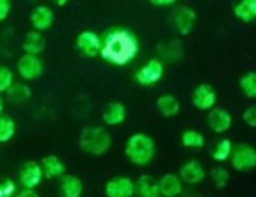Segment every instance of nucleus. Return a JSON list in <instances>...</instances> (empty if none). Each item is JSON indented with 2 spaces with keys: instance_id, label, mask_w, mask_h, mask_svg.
I'll return each instance as SVG.
<instances>
[{
  "instance_id": "obj_20",
  "label": "nucleus",
  "mask_w": 256,
  "mask_h": 197,
  "mask_svg": "<svg viewBox=\"0 0 256 197\" xmlns=\"http://www.w3.org/2000/svg\"><path fill=\"white\" fill-rule=\"evenodd\" d=\"M7 102H10L12 105H24L26 102H30L32 98V89L30 86L23 84V82H14L6 92Z\"/></svg>"
},
{
  "instance_id": "obj_5",
  "label": "nucleus",
  "mask_w": 256,
  "mask_h": 197,
  "mask_svg": "<svg viewBox=\"0 0 256 197\" xmlns=\"http://www.w3.org/2000/svg\"><path fill=\"white\" fill-rule=\"evenodd\" d=\"M232 166L237 171H248L256 168V148L248 143H239L232 150Z\"/></svg>"
},
{
  "instance_id": "obj_36",
  "label": "nucleus",
  "mask_w": 256,
  "mask_h": 197,
  "mask_svg": "<svg viewBox=\"0 0 256 197\" xmlns=\"http://www.w3.org/2000/svg\"><path fill=\"white\" fill-rule=\"evenodd\" d=\"M58 6H60V7H64V6H66V0H60V2H58Z\"/></svg>"
},
{
  "instance_id": "obj_17",
  "label": "nucleus",
  "mask_w": 256,
  "mask_h": 197,
  "mask_svg": "<svg viewBox=\"0 0 256 197\" xmlns=\"http://www.w3.org/2000/svg\"><path fill=\"white\" fill-rule=\"evenodd\" d=\"M40 168H42V173H44V178H61L66 171V166L64 162L60 159L58 156H46L44 159L40 160Z\"/></svg>"
},
{
  "instance_id": "obj_3",
  "label": "nucleus",
  "mask_w": 256,
  "mask_h": 197,
  "mask_svg": "<svg viewBox=\"0 0 256 197\" xmlns=\"http://www.w3.org/2000/svg\"><path fill=\"white\" fill-rule=\"evenodd\" d=\"M78 146L88 156H104L112 146V136L102 126H89L84 128L78 136Z\"/></svg>"
},
{
  "instance_id": "obj_24",
  "label": "nucleus",
  "mask_w": 256,
  "mask_h": 197,
  "mask_svg": "<svg viewBox=\"0 0 256 197\" xmlns=\"http://www.w3.org/2000/svg\"><path fill=\"white\" fill-rule=\"evenodd\" d=\"M182 143L186 148H202L204 146V134L196 130H186L182 134Z\"/></svg>"
},
{
  "instance_id": "obj_2",
  "label": "nucleus",
  "mask_w": 256,
  "mask_h": 197,
  "mask_svg": "<svg viewBox=\"0 0 256 197\" xmlns=\"http://www.w3.org/2000/svg\"><path fill=\"white\" fill-rule=\"evenodd\" d=\"M124 152L131 164H134V166H146V164L152 162L155 157V142L148 134L136 132V134L128 138Z\"/></svg>"
},
{
  "instance_id": "obj_1",
  "label": "nucleus",
  "mask_w": 256,
  "mask_h": 197,
  "mask_svg": "<svg viewBox=\"0 0 256 197\" xmlns=\"http://www.w3.org/2000/svg\"><path fill=\"white\" fill-rule=\"evenodd\" d=\"M140 44L134 34L124 28L110 30L102 38L100 56L114 66H126L138 56Z\"/></svg>"
},
{
  "instance_id": "obj_25",
  "label": "nucleus",
  "mask_w": 256,
  "mask_h": 197,
  "mask_svg": "<svg viewBox=\"0 0 256 197\" xmlns=\"http://www.w3.org/2000/svg\"><path fill=\"white\" fill-rule=\"evenodd\" d=\"M16 134V122L10 117L0 116V143H7Z\"/></svg>"
},
{
  "instance_id": "obj_6",
  "label": "nucleus",
  "mask_w": 256,
  "mask_h": 197,
  "mask_svg": "<svg viewBox=\"0 0 256 197\" xmlns=\"http://www.w3.org/2000/svg\"><path fill=\"white\" fill-rule=\"evenodd\" d=\"M18 75L23 80H37L44 75V62L40 56L23 54L18 60Z\"/></svg>"
},
{
  "instance_id": "obj_16",
  "label": "nucleus",
  "mask_w": 256,
  "mask_h": 197,
  "mask_svg": "<svg viewBox=\"0 0 256 197\" xmlns=\"http://www.w3.org/2000/svg\"><path fill=\"white\" fill-rule=\"evenodd\" d=\"M23 51L24 54L40 56L46 51V38L40 32H28L23 38Z\"/></svg>"
},
{
  "instance_id": "obj_26",
  "label": "nucleus",
  "mask_w": 256,
  "mask_h": 197,
  "mask_svg": "<svg viewBox=\"0 0 256 197\" xmlns=\"http://www.w3.org/2000/svg\"><path fill=\"white\" fill-rule=\"evenodd\" d=\"M240 91L248 96V98H256V72H248L240 77L239 80Z\"/></svg>"
},
{
  "instance_id": "obj_29",
  "label": "nucleus",
  "mask_w": 256,
  "mask_h": 197,
  "mask_svg": "<svg viewBox=\"0 0 256 197\" xmlns=\"http://www.w3.org/2000/svg\"><path fill=\"white\" fill-rule=\"evenodd\" d=\"M211 180L218 188H225L230 180V173L225 168H214V170H211Z\"/></svg>"
},
{
  "instance_id": "obj_23",
  "label": "nucleus",
  "mask_w": 256,
  "mask_h": 197,
  "mask_svg": "<svg viewBox=\"0 0 256 197\" xmlns=\"http://www.w3.org/2000/svg\"><path fill=\"white\" fill-rule=\"evenodd\" d=\"M234 14L244 23H251L256 20V0H240L234 7Z\"/></svg>"
},
{
  "instance_id": "obj_15",
  "label": "nucleus",
  "mask_w": 256,
  "mask_h": 197,
  "mask_svg": "<svg viewBox=\"0 0 256 197\" xmlns=\"http://www.w3.org/2000/svg\"><path fill=\"white\" fill-rule=\"evenodd\" d=\"M103 122L106 126H118L128 117V110L120 102H110L103 110Z\"/></svg>"
},
{
  "instance_id": "obj_10",
  "label": "nucleus",
  "mask_w": 256,
  "mask_h": 197,
  "mask_svg": "<svg viewBox=\"0 0 256 197\" xmlns=\"http://www.w3.org/2000/svg\"><path fill=\"white\" fill-rule=\"evenodd\" d=\"M106 197H132L134 196V182L128 176H114L104 185Z\"/></svg>"
},
{
  "instance_id": "obj_4",
  "label": "nucleus",
  "mask_w": 256,
  "mask_h": 197,
  "mask_svg": "<svg viewBox=\"0 0 256 197\" xmlns=\"http://www.w3.org/2000/svg\"><path fill=\"white\" fill-rule=\"evenodd\" d=\"M44 180V173H42L40 162L37 160H26L23 162V166L20 168V173H18V182L23 188L28 190H35L38 185Z\"/></svg>"
},
{
  "instance_id": "obj_12",
  "label": "nucleus",
  "mask_w": 256,
  "mask_h": 197,
  "mask_svg": "<svg viewBox=\"0 0 256 197\" xmlns=\"http://www.w3.org/2000/svg\"><path fill=\"white\" fill-rule=\"evenodd\" d=\"M192 103L196 105V108L199 110H211L214 108L216 103V92L209 84H200L194 89L192 94Z\"/></svg>"
},
{
  "instance_id": "obj_19",
  "label": "nucleus",
  "mask_w": 256,
  "mask_h": 197,
  "mask_svg": "<svg viewBox=\"0 0 256 197\" xmlns=\"http://www.w3.org/2000/svg\"><path fill=\"white\" fill-rule=\"evenodd\" d=\"M158 192L164 197H176L183 192V185L176 174H164V176L158 180Z\"/></svg>"
},
{
  "instance_id": "obj_35",
  "label": "nucleus",
  "mask_w": 256,
  "mask_h": 197,
  "mask_svg": "<svg viewBox=\"0 0 256 197\" xmlns=\"http://www.w3.org/2000/svg\"><path fill=\"white\" fill-rule=\"evenodd\" d=\"M4 106H6V102H4L2 94H0V116H2V112H4Z\"/></svg>"
},
{
  "instance_id": "obj_28",
  "label": "nucleus",
  "mask_w": 256,
  "mask_h": 197,
  "mask_svg": "<svg viewBox=\"0 0 256 197\" xmlns=\"http://www.w3.org/2000/svg\"><path fill=\"white\" fill-rule=\"evenodd\" d=\"M14 84V74L9 66L0 65V94L7 92V89Z\"/></svg>"
},
{
  "instance_id": "obj_13",
  "label": "nucleus",
  "mask_w": 256,
  "mask_h": 197,
  "mask_svg": "<svg viewBox=\"0 0 256 197\" xmlns=\"http://www.w3.org/2000/svg\"><path fill=\"white\" fill-rule=\"evenodd\" d=\"M178 178L182 180V184L185 182V184H188V185H196V184H200L206 178V171L199 160H188V162H185L180 168Z\"/></svg>"
},
{
  "instance_id": "obj_21",
  "label": "nucleus",
  "mask_w": 256,
  "mask_h": 197,
  "mask_svg": "<svg viewBox=\"0 0 256 197\" xmlns=\"http://www.w3.org/2000/svg\"><path fill=\"white\" fill-rule=\"evenodd\" d=\"M134 192L140 197H158L160 192H158V180H155L154 176H148V174H143L136 180L134 184Z\"/></svg>"
},
{
  "instance_id": "obj_30",
  "label": "nucleus",
  "mask_w": 256,
  "mask_h": 197,
  "mask_svg": "<svg viewBox=\"0 0 256 197\" xmlns=\"http://www.w3.org/2000/svg\"><path fill=\"white\" fill-rule=\"evenodd\" d=\"M16 187H18L16 182L10 180V178L0 180V197H12L18 192Z\"/></svg>"
},
{
  "instance_id": "obj_9",
  "label": "nucleus",
  "mask_w": 256,
  "mask_h": 197,
  "mask_svg": "<svg viewBox=\"0 0 256 197\" xmlns=\"http://www.w3.org/2000/svg\"><path fill=\"white\" fill-rule=\"evenodd\" d=\"M162 75H164V65H162V62H158V60H150L146 65H143L136 72L134 80L138 82L140 86H154L160 80Z\"/></svg>"
},
{
  "instance_id": "obj_22",
  "label": "nucleus",
  "mask_w": 256,
  "mask_h": 197,
  "mask_svg": "<svg viewBox=\"0 0 256 197\" xmlns=\"http://www.w3.org/2000/svg\"><path fill=\"white\" fill-rule=\"evenodd\" d=\"M157 110L162 117L166 119H171V117L178 116L180 112V102L176 96L172 94H162L157 100Z\"/></svg>"
},
{
  "instance_id": "obj_14",
  "label": "nucleus",
  "mask_w": 256,
  "mask_h": 197,
  "mask_svg": "<svg viewBox=\"0 0 256 197\" xmlns=\"http://www.w3.org/2000/svg\"><path fill=\"white\" fill-rule=\"evenodd\" d=\"M208 126L214 132H225L232 126V116L226 108H211L208 116Z\"/></svg>"
},
{
  "instance_id": "obj_27",
  "label": "nucleus",
  "mask_w": 256,
  "mask_h": 197,
  "mask_svg": "<svg viewBox=\"0 0 256 197\" xmlns=\"http://www.w3.org/2000/svg\"><path fill=\"white\" fill-rule=\"evenodd\" d=\"M234 150V145H232V140L225 138L222 140V142H218V145L214 146V150H212V159L218 160V162H223V160H226L230 157V154H232Z\"/></svg>"
},
{
  "instance_id": "obj_34",
  "label": "nucleus",
  "mask_w": 256,
  "mask_h": 197,
  "mask_svg": "<svg viewBox=\"0 0 256 197\" xmlns=\"http://www.w3.org/2000/svg\"><path fill=\"white\" fill-rule=\"evenodd\" d=\"M152 6H157V7H168V6H172V4H176L174 0H152Z\"/></svg>"
},
{
  "instance_id": "obj_7",
  "label": "nucleus",
  "mask_w": 256,
  "mask_h": 197,
  "mask_svg": "<svg viewBox=\"0 0 256 197\" xmlns=\"http://www.w3.org/2000/svg\"><path fill=\"white\" fill-rule=\"evenodd\" d=\"M75 46H77L82 56L96 58V56H100V51H102V37L91 30L80 32L77 35V38H75Z\"/></svg>"
},
{
  "instance_id": "obj_32",
  "label": "nucleus",
  "mask_w": 256,
  "mask_h": 197,
  "mask_svg": "<svg viewBox=\"0 0 256 197\" xmlns=\"http://www.w3.org/2000/svg\"><path fill=\"white\" fill-rule=\"evenodd\" d=\"M10 14V2L9 0H0V23L7 20Z\"/></svg>"
},
{
  "instance_id": "obj_33",
  "label": "nucleus",
  "mask_w": 256,
  "mask_h": 197,
  "mask_svg": "<svg viewBox=\"0 0 256 197\" xmlns=\"http://www.w3.org/2000/svg\"><path fill=\"white\" fill-rule=\"evenodd\" d=\"M12 197H38V194L35 190H28V188H21L18 190Z\"/></svg>"
},
{
  "instance_id": "obj_11",
  "label": "nucleus",
  "mask_w": 256,
  "mask_h": 197,
  "mask_svg": "<svg viewBox=\"0 0 256 197\" xmlns=\"http://www.w3.org/2000/svg\"><path fill=\"white\" fill-rule=\"evenodd\" d=\"M30 23H32V26H34L35 32H40V34H42V32L49 30V28L52 26V23H54L52 9H51V7H48V6L35 7V9L32 10V14H30Z\"/></svg>"
},
{
  "instance_id": "obj_18",
  "label": "nucleus",
  "mask_w": 256,
  "mask_h": 197,
  "mask_svg": "<svg viewBox=\"0 0 256 197\" xmlns=\"http://www.w3.org/2000/svg\"><path fill=\"white\" fill-rule=\"evenodd\" d=\"M60 192L63 197H80L82 192H84V184L75 174L64 173L60 182Z\"/></svg>"
},
{
  "instance_id": "obj_31",
  "label": "nucleus",
  "mask_w": 256,
  "mask_h": 197,
  "mask_svg": "<svg viewBox=\"0 0 256 197\" xmlns=\"http://www.w3.org/2000/svg\"><path fill=\"white\" fill-rule=\"evenodd\" d=\"M242 120L251 128H256V105H251L244 110L242 114Z\"/></svg>"
},
{
  "instance_id": "obj_8",
  "label": "nucleus",
  "mask_w": 256,
  "mask_h": 197,
  "mask_svg": "<svg viewBox=\"0 0 256 197\" xmlns=\"http://www.w3.org/2000/svg\"><path fill=\"white\" fill-rule=\"evenodd\" d=\"M171 23H172V26L176 28V32H180L182 35H188L197 23V14H196V10L190 9V7L178 6L174 12H172Z\"/></svg>"
}]
</instances>
